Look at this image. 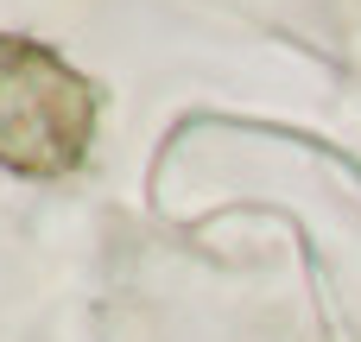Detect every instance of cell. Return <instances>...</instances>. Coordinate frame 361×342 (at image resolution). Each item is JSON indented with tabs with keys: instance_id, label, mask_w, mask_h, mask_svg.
Segmentation results:
<instances>
[{
	"instance_id": "1",
	"label": "cell",
	"mask_w": 361,
	"mask_h": 342,
	"mask_svg": "<svg viewBox=\"0 0 361 342\" xmlns=\"http://www.w3.org/2000/svg\"><path fill=\"white\" fill-rule=\"evenodd\" d=\"M102 83L25 32H0V171L57 184L89 165Z\"/></svg>"
}]
</instances>
